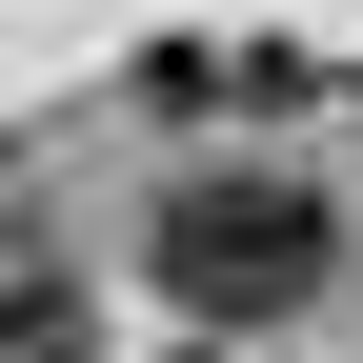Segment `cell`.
Listing matches in <instances>:
<instances>
[{
  "label": "cell",
  "mask_w": 363,
  "mask_h": 363,
  "mask_svg": "<svg viewBox=\"0 0 363 363\" xmlns=\"http://www.w3.org/2000/svg\"><path fill=\"white\" fill-rule=\"evenodd\" d=\"M343 262V222L303 202V182H182L162 202V303L182 323H303Z\"/></svg>",
  "instance_id": "1"
},
{
  "label": "cell",
  "mask_w": 363,
  "mask_h": 363,
  "mask_svg": "<svg viewBox=\"0 0 363 363\" xmlns=\"http://www.w3.org/2000/svg\"><path fill=\"white\" fill-rule=\"evenodd\" d=\"M0 363H81V262L61 242H0Z\"/></svg>",
  "instance_id": "2"
}]
</instances>
